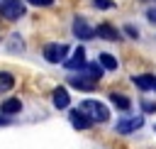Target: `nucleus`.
Instances as JSON below:
<instances>
[{
	"label": "nucleus",
	"mask_w": 156,
	"mask_h": 149,
	"mask_svg": "<svg viewBox=\"0 0 156 149\" xmlns=\"http://www.w3.org/2000/svg\"><path fill=\"white\" fill-rule=\"evenodd\" d=\"M78 110H83L93 122H107V120H110V110H107L100 100H83Z\"/></svg>",
	"instance_id": "nucleus-1"
},
{
	"label": "nucleus",
	"mask_w": 156,
	"mask_h": 149,
	"mask_svg": "<svg viewBox=\"0 0 156 149\" xmlns=\"http://www.w3.org/2000/svg\"><path fill=\"white\" fill-rule=\"evenodd\" d=\"M0 15L10 22L24 17V2L22 0H0Z\"/></svg>",
	"instance_id": "nucleus-2"
},
{
	"label": "nucleus",
	"mask_w": 156,
	"mask_h": 149,
	"mask_svg": "<svg viewBox=\"0 0 156 149\" xmlns=\"http://www.w3.org/2000/svg\"><path fill=\"white\" fill-rule=\"evenodd\" d=\"M66 54H68V46H66V44L51 42V44L44 46V59H46L49 64H63V61H66Z\"/></svg>",
	"instance_id": "nucleus-3"
},
{
	"label": "nucleus",
	"mask_w": 156,
	"mask_h": 149,
	"mask_svg": "<svg viewBox=\"0 0 156 149\" xmlns=\"http://www.w3.org/2000/svg\"><path fill=\"white\" fill-rule=\"evenodd\" d=\"M141 125H144V117H141V115H134V117H124V120H119V122L115 125V129H117L119 134H132V132H136Z\"/></svg>",
	"instance_id": "nucleus-4"
},
{
	"label": "nucleus",
	"mask_w": 156,
	"mask_h": 149,
	"mask_svg": "<svg viewBox=\"0 0 156 149\" xmlns=\"http://www.w3.org/2000/svg\"><path fill=\"white\" fill-rule=\"evenodd\" d=\"M73 34H76L78 39H95V29L85 22L83 15H78V17L73 20Z\"/></svg>",
	"instance_id": "nucleus-5"
},
{
	"label": "nucleus",
	"mask_w": 156,
	"mask_h": 149,
	"mask_svg": "<svg viewBox=\"0 0 156 149\" xmlns=\"http://www.w3.org/2000/svg\"><path fill=\"white\" fill-rule=\"evenodd\" d=\"M68 120H71V125H73L76 129H90V127H93V120H90L83 110H71V112H68Z\"/></svg>",
	"instance_id": "nucleus-6"
},
{
	"label": "nucleus",
	"mask_w": 156,
	"mask_h": 149,
	"mask_svg": "<svg viewBox=\"0 0 156 149\" xmlns=\"http://www.w3.org/2000/svg\"><path fill=\"white\" fill-rule=\"evenodd\" d=\"M85 64H88V61H85V49H83V46H78V49L73 51V56L63 61V66H66L68 71H76V68L80 71V68H83Z\"/></svg>",
	"instance_id": "nucleus-7"
},
{
	"label": "nucleus",
	"mask_w": 156,
	"mask_h": 149,
	"mask_svg": "<svg viewBox=\"0 0 156 149\" xmlns=\"http://www.w3.org/2000/svg\"><path fill=\"white\" fill-rule=\"evenodd\" d=\"M95 37L107 39V42H117V39H119V29H115V27L107 24V22H102V24L95 27Z\"/></svg>",
	"instance_id": "nucleus-8"
},
{
	"label": "nucleus",
	"mask_w": 156,
	"mask_h": 149,
	"mask_svg": "<svg viewBox=\"0 0 156 149\" xmlns=\"http://www.w3.org/2000/svg\"><path fill=\"white\" fill-rule=\"evenodd\" d=\"M102 71H105V68H102V66H100V64L95 61V64H85V66H83V68H80L78 73H80V76H85L88 81H93V83H98V81L102 78Z\"/></svg>",
	"instance_id": "nucleus-9"
},
{
	"label": "nucleus",
	"mask_w": 156,
	"mask_h": 149,
	"mask_svg": "<svg viewBox=\"0 0 156 149\" xmlns=\"http://www.w3.org/2000/svg\"><path fill=\"white\" fill-rule=\"evenodd\" d=\"M132 83L141 90H156V76L154 73H141V76H132Z\"/></svg>",
	"instance_id": "nucleus-10"
},
{
	"label": "nucleus",
	"mask_w": 156,
	"mask_h": 149,
	"mask_svg": "<svg viewBox=\"0 0 156 149\" xmlns=\"http://www.w3.org/2000/svg\"><path fill=\"white\" fill-rule=\"evenodd\" d=\"M51 100H54V105H56L58 110H63V107H68V103H71V95H68V90H66L63 85H58V88H54V95H51Z\"/></svg>",
	"instance_id": "nucleus-11"
},
{
	"label": "nucleus",
	"mask_w": 156,
	"mask_h": 149,
	"mask_svg": "<svg viewBox=\"0 0 156 149\" xmlns=\"http://www.w3.org/2000/svg\"><path fill=\"white\" fill-rule=\"evenodd\" d=\"M68 83L73 85V88H78V90H95V83L93 81H88L85 76H80V73H76V76H68Z\"/></svg>",
	"instance_id": "nucleus-12"
},
{
	"label": "nucleus",
	"mask_w": 156,
	"mask_h": 149,
	"mask_svg": "<svg viewBox=\"0 0 156 149\" xmlns=\"http://www.w3.org/2000/svg\"><path fill=\"white\" fill-rule=\"evenodd\" d=\"M20 110H22L20 98H7V100L0 105V112H2V115H15V112H20Z\"/></svg>",
	"instance_id": "nucleus-13"
},
{
	"label": "nucleus",
	"mask_w": 156,
	"mask_h": 149,
	"mask_svg": "<svg viewBox=\"0 0 156 149\" xmlns=\"http://www.w3.org/2000/svg\"><path fill=\"white\" fill-rule=\"evenodd\" d=\"M110 103H112L117 110H129V107H132V100H129L127 95H122V93H110Z\"/></svg>",
	"instance_id": "nucleus-14"
},
{
	"label": "nucleus",
	"mask_w": 156,
	"mask_h": 149,
	"mask_svg": "<svg viewBox=\"0 0 156 149\" xmlns=\"http://www.w3.org/2000/svg\"><path fill=\"white\" fill-rule=\"evenodd\" d=\"M98 64H100L105 71H117V59H115L112 54H107V51H102V54L98 56Z\"/></svg>",
	"instance_id": "nucleus-15"
},
{
	"label": "nucleus",
	"mask_w": 156,
	"mask_h": 149,
	"mask_svg": "<svg viewBox=\"0 0 156 149\" xmlns=\"http://www.w3.org/2000/svg\"><path fill=\"white\" fill-rule=\"evenodd\" d=\"M12 85H15V76H12V73H7V71H0V93L10 90Z\"/></svg>",
	"instance_id": "nucleus-16"
},
{
	"label": "nucleus",
	"mask_w": 156,
	"mask_h": 149,
	"mask_svg": "<svg viewBox=\"0 0 156 149\" xmlns=\"http://www.w3.org/2000/svg\"><path fill=\"white\" fill-rule=\"evenodd\" d=\"M10 49H12V51H22V49H24L20 34H12V37H10Z\"/></svg>",
	"instance_id": "nucleus-17"
},
{
	"label": "nucleus",
	"mask_w": 156,
	"mask_h": 149,
	"mask_svg": "<svg viewBox=\"0 0 156 149\" xmlns=\"http://www.w3.org/2000/svg\"><path fill=\"white\" fill-rule=\"evenodd\" d=\"M124 32H127L132 39H136V37H139V29H136L134 24H124Z\"/></svg>",
	"instance_id": "nucleus-18"
},
{
	"label": "nucleus",
	"mask_w": 156,
	"mask_h": 149,
	"mask_svg": "<svg viewBox=\"0 0 156 149\" xmlns=\"http://www.w3.org/2000/svg\"><path fill=\"white\" fill-rule=\"evenodd\" d=\"M93 5H95V7H100V10H107V7H112V2H107V0H93Z\"/></svg>",
	"instance_id": "nucleus-19"
},
{
	"label": "nucleus",
	"mask_w": 156,
	"mask_h": 149,
	"mask_svg": "<svg viewBox=\"0 0 156 149\" xmlns=\"http://www.w3.org/2000/svg\"><path fill=\"white\" fill-rule=\"evenodd\" d=\"M141 105H144V112H156V103H149V100H144Z\"/></svg>",
	"instance_id": "nucleus-20"
},
{
	"label": "nucleus",
	"mask_w": 156,
	"mask_h": 149,
	"mask_svg": "<svg viewBox=\"0 0 156 149\" xmlns=\"http://www.w3.org/2000/svg\"><path fill=\"white\" fill-rule=\"evenodd\" d=\"M146 17H149V22L156 24V7H149V10H146Z\"/></svg>",
	"instance_id": "nucleus-21"
},
{
	"label": "nucleus",
	"mask_w": 156,
	"mask_h": 149,
	"mask_svg": "<svg viewBox=\"0 0 156 149\" xmlns=\"http://www.w3.org/2000/svg\"><path fill=\"white\" fill-rule=\"evenodd\" d=\"M27 2H32V5H41V7H46V5H51L54 0H27Z\"/></svg>",
	"instance_id": "nucleus-22"
},
{
	"label": "nucleus",
	"mask_w": 156,
	"mask_h": 149,
	"mask_svg": "<svg viewBox=\"0 0 156 149\" xmlns=\"http://www.w3.org/2000/svg\"><path fill=\"white\" fill-rule=\"evenodd\" d=\"M0 125H10V120H7V117H2V115H0Z\"/></svg>",
	"instance_id": "nucleus-23"
}]
</instances>
